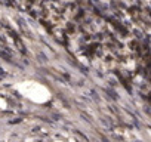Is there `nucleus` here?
Returning <instances> with one entry per match:
<instances>
[{"label":"nucleus","mask_w":151,"mask_h":142,"mask_svg":"<svg viewBox=\"0 0 151 142\" xmlns=\"http://www.w3.org/2000/svg\"><path fill=\"white\" fill-rule=\"evenodd\" d=\"M19 90L27 98H30L36 102H45L49 99V92L37 83H22V85H19Z\"/></svg>","instance_id":"obj_1"}]
</instances>
